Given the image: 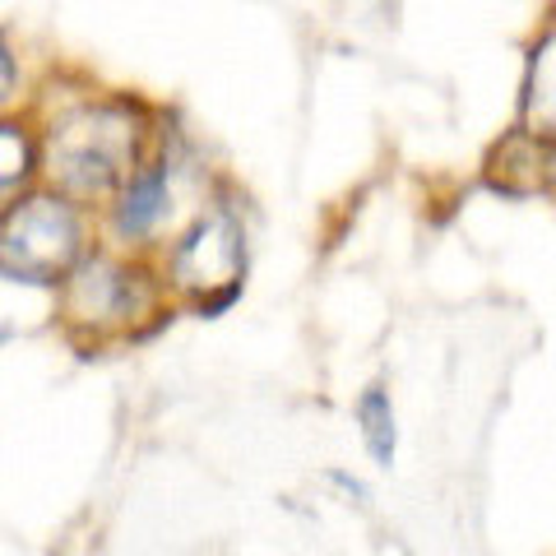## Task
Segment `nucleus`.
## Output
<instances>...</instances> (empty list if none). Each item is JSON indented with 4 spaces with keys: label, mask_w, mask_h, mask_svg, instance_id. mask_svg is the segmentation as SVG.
I'll list each match as a JSON object with an SVG mask.
<instances>
[{
    "label": "nucleus",
    "mask_w": 556,
    "mask_h": 556,
    "mask_svg": "<svg viewBox=\"0 0 556 556\" xmlns=\"http://www.w3.org/2000/svg\"><path fill=\"white\" fill-rule=\"evenodd\" d=\"M10 89H14V61H10L5 42H0V102L10 98Z\"/></svg>",
    "instance_id": "1a4fd4ad"
},
{
    "label": "nucleus",
    "mask_w": 556,
    "mask_h": 556,
    "mask_svg": "<svg viewBox=\"0 0 556 556\" xmlns=\"http://www.w3.org/2000/svg\"><path fill=\"white\" fill-rule=\"evenodd\" d=\"M357 427H362V441H367V455L376 459V468H390L394 450H399V427H394V404H390L386 386H367V390H362V399H357Z\"/></svg>",
    "instance_id": "423d86ee"
},
{
    "label": "nucleus",
    "mask_w": 556,
    "mask_h": 556,
    "mask_svg": "<svg viewBox=\"0 0 556 556\" xmlns=\"http://www.w3.org/2000/svg\"><path fill=\"white\" fill-rule=\"evenodd\" d=\"M329 482L343 486V492H348V496H357V501H367V496H371V492H367V482H357L353 473H343V468H329Z\"/></svg>",
    "instance_id": "6e6552de"
},
{
    "label": "nucleus",
    "mask_w": 556,
    "mask_h": 556,
    "mask_svg": "<svg viewBox=\"0 0 556 556\" xmlns=\"http://www.w3.org/2000/svg\"><path fill=\"white\" fill-rule=\"evenodd\" d=\"M79 251V214L56 195H33L14 204L0 223V269L24 278V283H56L75 269Z\"/></svg>",
    "instance_id": "f03ea898"
},
{
    "label": "nucleus",
    "mask_w": 556,
    "mask_h": 556,
    "mask_svg": "<svg viewBox=\"0 0 556 556\" xmlns=\"http://www.w3.org/2000/svg\"><path fill=\"white\" fill-rule=\"evenodd\" d=\"M241 260H247V247H241V228L232 214H214L195 223L172 251V278L186 292H218L214 306H228L237 298V278H241Z\"/></svg>",
    "instance_id": "20e7f679"
},
{
    "label": "nucleus",
    "mask_w": 556,
    "mask_h": 556,
    "mask_svg": "<svg viewBox=\"0 0 556 556\" xmlns=\"http://www.w3.org/2000/svg\"><path fill=\"white\" fill-rule=\"evenodd\" d=\"M163 208H167V163H153V167L130 177L126 195L116 204V232L130 237V241L149 237L153 223L163 218Z\"/></svg>",
    "instance_id": "39448f33"
},
{
    "label": "nucleus",
    "mask_w": 556,
    "mask_h": 556,
    "mask_svg": "<svg viewBox=\"0 0 556 556\" xmlns=\"http://www.w3.org/2000/svg\"><path fill=\"white\" fill-rule=\"evenodd\" d=\"M139 159V121L130 108H84L51 126L47 172L65 195L98 200L135 177Z\"/></svg>",
    "instance_id": "f257e3e1"
},
{
    "label": "nucleus",
    "mask_w": 556,
    "mask_h": 556,
    "mask_svg": "<svg viewBox=\"0 0 556 556\" xmlns=\"http://www.w3.org/2000/svg\"><path fill=\"white\" fill-rule=\"evenodd\" d=\"M33 172V144L20 126H10V121H0V200L14 195Z\"/></svg>",
    "instance_id": "0eeeda50"
},
{
    "label": "nucleus",
    "mask_w": 556,
    "mask_h": 556,
    "mask_svg": "<svg viewBox=\"0 0 556 556\" xmlns=\"http://www.w3.org/2000/svg\"><path fill=\"white\" fill-rule=\"evenodd\" d=\"M153 292L139 269H126L116 260H84L79 269H70L65 288V316L75 329H93V334H112L126 329L135 316H144Z\"/></svg>",
    "instance_id": "7ed1b4c3"
}]
</instances>
